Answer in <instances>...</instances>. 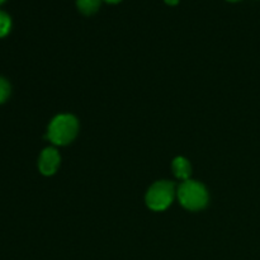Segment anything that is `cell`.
<instances>
[{
	"label": "cell",
	"mask_w": 260,
	"mask_h": 260,
	"mask_svg": "<svg viewBox=\"0 0 260 260\" xmlns=\"http://www.w3.org/2000/svg\"><path fill=\"white\" fill-rule=\"evenodd\" d=\"M78 129V119L73 114H58L51 121L48 126L47 139L52 144L65 146L75 139Z\"/></svg>",
	"instance_id": "1"
},
{
	"label": "cell",
	"mask_w": 260,
	"mask_h": 260,
	"mask_svg": "<svg viewBox=\"0 0 260 260\" xmlns=\"http://www.w3.org/2000/svg\"><path fill=\"white\" fill-rule=\"evenodd\" d=\"M180 205L189 211H200L207 206L208 192L206 187L196 180H185L177 192Z\"/></svg>",
	"instance_id": "2"
},
{
	"label": "cell",
	"mask_w": 260,
	"mask_h": 260,
	"mask_svg": "<svg viewBox=\"0 0 260 260\" xmlns=\"http://www.w3.org/2000/svg\"><path fill=\"white\" fill-rule=\"evenodd\" d=\"M174 196V184L169 180H159L147 190L146 205L152 211H164L172 205Z\"/></svg>",
	"instance_id": "3"
},
{
	"label": "cell",
	"mask_w": 260,
	"mask_h": 260,
	"mask_svg": "<svg viewBox=\"0 0 260 260\" xmlns=\"http://www.w3.org/2000/svg\"><path fill=\"white\" fill-rule=\"evenodd\" d=\"M61 157L60 154L56 149L53 147H47L42 151L40 156V161H38V168H40V172L43 175H50L55 174L57 172L58 167H60Z\"/></svg>",
	"instance_id": "4"
},
{
	"label": "cell",
	"mask_w": 260,
	"mask_h": 260,
	"mask_svg": "<svg viewBox=\"0 0 260 260\" xmlns=\"http://www.w3.org/2000/svg\"><path fill=\"white\" fill-rule=\"evenodd\" d=\"M173 172H174L175 177L178 179L182 180H189L190 174H192V165L188 161L185 157H175L174 161H173Z\"/></svg>",
	"instance_id": "5"
},
{
	"label": "cell",
	"mask_w": 260,
	"mask_h": 260,
	"mask_svg": "<svg viewBox=\"0 0 260 260\" xmlns=\"http://www.w3.org/2000/svg\"><path fill=\"white\" fill-rule=\"evenodd\" d=\"M102 0H76V7L83 14H94L101 7Z\"/></svg>",
	"instance_id": "6"
},
{
	"label": "cell",
	"mask_w": 260,
	"mask_h": 260,
	"mask_svg": "<svg viewBox=\"0 0 260 260\" xmlns=\"http://www.w3.org/2000/svg\"><path fill=\"white\" fill-rule=\"evenodd\" d=\"M12 28V19L5 12L0 10V38L5 37Z\"/></svg>",
	"instance_id": "7"
},
{
	"label": "cell",
	"mask_w": 260,
	"mask_h": 260,
	"mask_svg": "<svg viewBox=\"0 0 260 260\" xmlns=\"http://www.w3.org/2000/svg\"><path fill=\"white\" fill-rule=\"evenodd\" d=\"M10 94V85L4 78H0V104L4 103Z\"/></svg>",
	"instance_id": "8"
},
{
	"label": "cell",
	"mask_w": 260,
	"mask_h": 260,
	"mask_svg": "<svg viewBox=\"0 0 260 260\" xmlns=\"http://www.w3.org/2000/svg\"><path fill=\"white\" fill-rule=\"evenodd\" d=\"M168 5H177L179 3V0H164Z\"/></svg>",
	"instance_id": "9"
},
{
	"label": "cell",
	"mask_w": 260,
	"mask_h": 260,
	"mask_svg": "<svg viewBox=\"0 0 260 260\" xmlns=\"http://www.w3.org/2000/svg\"><path fill=\"white\" fill-rule=\"evenodd\" d=\"M104 2L109 3V4H117V3H119L121 0H104Z\"/></svg>",
	"instance_id": "10"
},
{
	"label": "cell",
	"mask_w": 260,
	"mask_h": 260,
	"mask_svg": "<svg viewBox=\"0 0 260 260\" xmlns=\"http://www.w3.org/2000/svg\"><path fill=\"white\" fill-rule=\"evenodd\" d=\"M229 2H239V0H229Z\"/></svg>",
	"instance_id": "11"
},
{
	"label": "cell",
	"mask_w": 260,
	"mask_h": 260,
	"mask_svg": "<svg viewBox=\"0 0 260 260\" xmlns=\"http://www.w3.org/2000/svg\"><path fill=\"white\" fill-rule=\"evenodd\" d=\"M5 2V0H0V4H2V3H4Z\"/></svg>",
	"instance_id": "12"
}]
</instances>
